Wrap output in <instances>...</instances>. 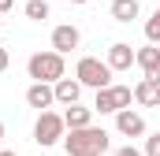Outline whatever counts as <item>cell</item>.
<instances>
[{"instance_id": "cell-8", "label": "cell", "mask_w": 160, "mask_h": 156, "mask_svg": "<svg viewBox=\"0 0 160 156\" xmlns=\"http://www.w3.org/2000/svg\"><path fill=\"white\" fill-rule=\"evenodd\" d=\"M112 71H130L134 67V48L127 45V41H116V45H108V60H104Z\"/></svg>"}, {"instance_id": "cell-12", "label": "cell", "mask_w": 160, "mask_h": 156, "mask_svg": "<svg viewBox=\"0 0 160 156\" xmlns=\"http://www.w3.org/2000/svg\"><path fill=\"white\" fill-rule=\"evenodd\" d=\"M134 100H138L142 108H160V85L149 82V78H142V82L134 85Z\"/></svg>"}, {"instance_id": "cell-1", "label": "cell", "mask_w": 160, "mask_h": 156, "mask_svg": "<svg viewBox=\"0 0 160 156\" xmlns=\"http://www.w3.org/2000/svg\"><path fill=\"white\" fill-rule=\"evenodd\" d=\"M63 149L71 156H104L108 153V130L104 126H82L63 138Z\"/></svg>"}, {"instance_id": "cell-24", "label": "cell", "mask_w": 160, "mask_h": 156, "mask_svg": "<svg viewBox=\"0 0 160 156\" xmlns=\"http://www.w3.org/2000/svg\"><path fill=\"white\" fill-rule=\"evenodd\" d=\"M0 30H4V19H0Z\"/></svg>"}, {"instance_id": "cell-10", "label": "cell", "mask_w": 160, "mask_h": 156, "mask_svg": "<svg viewBox=\"0 0 160 156\" xmlns=\"http://www.w3.org/2000/svg\"><path fill=\"white\" fill-rule=\"evenodd\" d=\"M26 104H30V108H38V112H48V108L56 104V93H52V85L34 82V85L26 89Z\"/></svg>"}, {"instance_id": "cell-13", "label": "cell", "mask_w": 160, "mask_h": 156, "mask_svg": "<svg viewBox=\"0 0 160 156\" xmlns=\"http://www.w3.org/2000/svg\"><path fill=\"white\" fill-rule=\"evenodd\" d=\"M63 123H67V130L93 126V108H82V104H75V108H67V112H63Z\"/></svg>"}, {"instance_id": "cell-18", "label": "cell", "mask_w": 160, "mask_h": 156, "mask_svg": "<svg viewBox=\"0 0 160 156\" xmlns=\"http://www.w3.org/2000/svg\"><path fill=\"white\" fill-rule=\"evenodd\" d=\"M116 156H145V153L134 149V145H123V149H116Z\"/></svg>"}, {"instance_id": "cell-22", "label": "cell", "mask_w": 160, "mask_h": 156, "mask_svg": "<svg viewBox=\"0 0 160 156\" xmlns=\"http://www.w3.org/2000/svg\"><path fill=\"white\" fill-rule=\"evenodd\" d=\"M0 149H4V123H0Z\"/></svg>"}, {"instance_id": "cell-20", "label": "cell", "mask_w": 160, "mask_h": 156, "mask_svg": "<svg viewBox=\"0 0 160 156\" xmlns=\"http://www.w3.org/2000/svg\"><path fill=\"white\" fill-rule=\"evenodd\" d=\"M11 7H15V0H0V15H4V11H11Z\"/></svg>"}, {"instance_id": "cell-15", "label": "cell", "mask_w": 160, "mask_h": 156, "mask_svg": "<svg viewBox=\"0 0 160 156\" xmlns=\"http://www.w3.org/2000/svg\"><path fill=\"white\" fill-rule=\"evenodd\" d=\"M26 19H34V22H45L48 19V0H26Z\"/></svg>"}, {"instance_id": "cell-6", "label": "cell", "mask_w": 160, "mask_h": 156, "mask_svg": "<svg viewBox=\"0 0 160 156\" xmlns=\"http://www.w3.org/2000/svg\"><path fill=\"white\" fill-rule=\"evenodd\" d=\"M78 45H82V34H78V26L63 22V26H56V30H52V52L67 56V52H75Z\"/></svg>"}, {"instance_id": "cell-2", "label": "cell", "mask_w": 160, "mask_h": 156, "mask_svg": "<svg viewBox=\"0 0 160 156\" xmlns=\"http://www.w3.org/2000/svg\"><path fill=\"white\" fill-rule=\"evenodd\" d=\"M26 71L34 82H45V85H56L60 78H63V56L60 52H34L30 60H26Z\"/></svg>"}, {"instance_id": "cell-19", "label": "cell", "mask_w": 160, "mask_h": 156, "mask_svg": "<svg viewBox=\"0 0 160 156\" xmlns=\"http://www.w3.org/2000/svg\"><path fill=\"white\" fill-rule=\"evenodd\" d=\"M8 63H11V56H8V48H4V45H0V75H4V71H8Z\"/></svg>"}, {"instance_id": "cell-7", "label": "cell", "mask_w": 160, "mask_h": 156, "mask_svg": "<svg viewBox=\"0 0 160 156\" xmlns=\"http://www.w3.org/2000/svg\"><path fill=\"white\" fill-rule=\"evenodd\" d=\"M134 63L145 71V78H149V82H157V85H160V48H157V45L138 48V52H134Z\"/></svg>"}, {"instance_id": "cell-3", "label": "cell", "mask_w": 160, "mask_h": 156, "mask_svg": "<svg viewBox=\"0 0 160 156\" xmlns=\"http://www.w3.org/2000/svg\"><path fill=\"white\" fill-rule=\"evenodd\" d=\"M75 78H78V85H89V89H108L112 85V67L104 63V60H97V56H82L78 67H75Z\"/></svg>"}, {"instance_id": "cell-9", "label": "cell", "mask_w": 160, "mask_h": 156, "mask_svg": "<svg viewBox=\"0 0 160 156\" xmlns=\"http://www.w3.org/2000/svg\"><path fill=\"white\" fill-rule=\"evenodd\" d=\"M116 130H119L123 138H142L145 134V119L138 115V112H130V108H123L119 115H116Z\"/></svg>"}, {"instance_id": "cell-4", "label": "cell", "mask_w": 160, "mask_h": 156, "mask_svg": "<svg viewBox=\"0 0 160 156\" xmlns=\"http://www.w3.org/2000/svg\"><path fill=\"white\" fill-rule=\"evenodd\" d=\"M130 100H134V89H130V85H108V89H101V93L93 97V112H101V115H119L123 108H130Z\"/></svg>"}, {"instance_id": "cell-14", "label": "cell", "mask_w": 160, "mask_h": 156, "mask_svg": "<svg viewBox=\"0 0 160 156\" xmlns=\"http://www.w3.org/2000/svg\"><path fill=\"white\" fill-rule=\"evenodd\" d=\"M138 0H112V19L116 22H134L138 19Z\"/></svg>"}, {"instance_id": "cell-11", "label": "cell", "mask_w": 160, "mask_h": 156, "mask_svg": "<svg viewBox=\"0 0 160 156\" xmlns=\"http://www.w3.org/2000/svg\"><path fill=\"white\" fill-rule=\"evenodd\" d=\"M52 93H56V104H67V108H75L82 97V85L78 78H60L56 85H52Z\"/></svg>"}, {"instance_id": "cell-16", "label": "cell", "mask_w": 160, "mask_h": 156, "mask_svg": "<svg viewBox=\"0 0 160 156\" xmlns=\"http://www.w3.org/2000/svg\"><path fill=\"white\" fill-rule=\"evenodd\" d=\"M145 41L149 45H160V7L149 15V22H145Z\"/></svg>"}, {"instance_id": "cell-17", "label": "cell", "mask_w": 160, "mask_h": 156, "mask_svg": "<svg viewBox=\"0 0 160 156\" xmlns=\"http://www.w3.org/2000/svg\"><path fill=\"white\" fill-rule=\"evenodd\" d=\"M145 156H160V134H153V138H145V149H142Z\"/></svg>"}, {"instance_id": "cell-21", "label": "cell", "mask_w": 160, "mask_h": 156, "mask_svg": "<svg viewBox=\"0 0 160 156\" xmlns=\"http://www.w3.org/2000/svg\"><path fill=\"white\" fill-rule=\"evenodd\" d=\"M0 156H19V153H15V149H0Z\"/></svg>"}, {"instance_id": "cell-5", "label": "cell", "mask_w": 160, "mask_h": 156, "mask_svg": "<svg viewBox=\"0 0 160 156\" xmlns=\"http://www.w3.org/2000/svg\"><path fill=\"white\" fill-rule=\"evenodd\" d=\"M60 138H67V123L60 112H41L38 123H34V141H38L41 149H48V145H56Z\"/></svg>"}, {"instance_id": "cell-23", "label": "cell", "mask_w": 160, "mask_h": 156, "mask_svg": "<svg viewBox=\"0 0 160 156\" xmlns=\"http://www.w3.org/2000/svg\"><path fill=\"white\" fill-rule=\"evenodd\" d=\"M67 4H86V0H67Z\"/></svg>"}]
</instances>
